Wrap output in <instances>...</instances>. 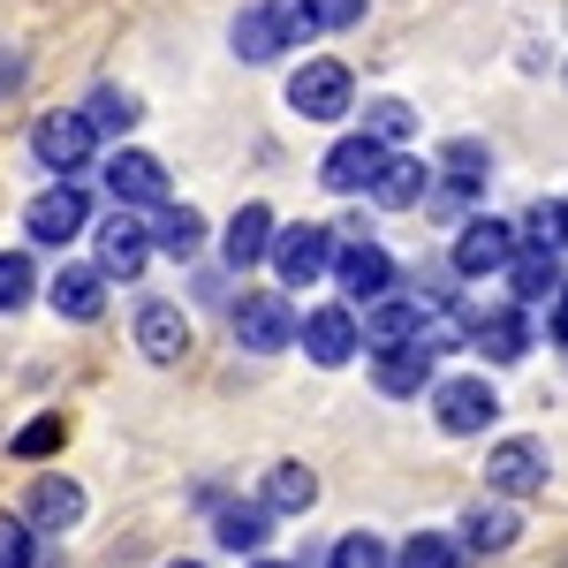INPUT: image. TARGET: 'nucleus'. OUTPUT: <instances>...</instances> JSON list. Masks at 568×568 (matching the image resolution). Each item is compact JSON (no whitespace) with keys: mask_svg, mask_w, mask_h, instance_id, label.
<instances>
[{"mask_svg":"<svg viewBox=\"0 0 568 568\" xmlns=\"http://www.w3.org/2000/svg\"><path fill=\"white\" fill-rule=\"evenodd\" d=\"M524 251H568V227H561V205H530L524 227H516Z\"/></svg>","mask_w":568,"mask_h":568,"instance_id":"f704fd0d","label":"nucleus"},{"mask_svg":"<svg viewBox=\"0 0 568 568\" xmlns=\"http://www.w3.org/2000/svg\"><path fill=\"white\" fill-rule=\"evenodd\" d=\"M417 130V114H409V106H402V99H372V106H364V136H379V144H402V136Z\"/></svg>","mask_w":568,"mask_h":568,"instance_id":"72a5a7b5","label":"nucleus"},{"mask_svg":"<svg viewBox=\"0 0 568 568\" xmlns=\"http://www.w3.org/2000/svg\"><path fill=\"white\" fill-rule=\"evenodd\" d=\"M243 568H288V561H243Z\"/></svg>","mask_w":568,"mask_h":568,"instance_id":"ea45409f","label":"nucleus"},{"mask_svg":"<svg viewBox=\"0 0 568 568\" xmlns=\"http://www.w3.org/2000/svg\"><path fill=\"white\" fill-rule=\"evenodd\" d=\"M561 227H568V197H561Z\"/></svg>","mask_w":568,"mask_h":568,"instance_id":"79ce46f5","label":"nucleus"},{"mask_svg":"<svg viewBox=\"0 0 568 568\" xmlns=\"http://www.w3.org/2000/svg\"><path fill=\"white\" fill-rule=\"evenodd\" d=\"M91 243H99V258H91V265H99L106 281H136V273L152 265V227H144L136 213H122V205L91 227Z\"/></svg>","mask_w":568,"mask_h":568,"instance_id":"9d476101","label":"nucleus"},{"mask_svg":"<svg viewBox=\"0 0 568 568\" xmlns=\"http://www.w3.org/2000/svg\"><path fill=\"white\" fill-rule=\"evenodd\" d=\"M334 227H318V220H296V227H273V251H265V265H273V281L281 288H311V281H326L334 273Z\"/></svg>","mask_w":568,"mask_h":568,"instance_id":"7ed1b4c3","label":"nucleus"},{"mask_svg":"<svg viewBox=\"0 0 568 568\" xmlns=\"http://www.w3.org/2000/svg\"><path fill=\"white\" fill-rule=\"evenodd\" d=\"M334 281H342V304H379L394 288V258L372 235H349V243L334 251Z\"/></svg>","mask_w":568,"mask_h":568,"instance_id":"f8f14e48","label":"nucleus"},{"mask_svg":"<svg viewBox=\"0 0 568 568\" xmlns=\"http://www.w3.org/2000/svg\"><path fill=\"white\" fill-rule=\"evenodd\" d=\"M546 447L538 439H500L493 455H485V485H493V500H530L538 485H546Z\"/></svg>","mask_w":568,"mask_h":568,"instance_id":"ddd939ff","label":"nucleus"},{"mask_svg":"<svg viewBox=\"0 0 568 568\" xmlns=\"http://www.w3.org/2000/svg\"><path fill=\"white\" fill-rule=\"evenodd\" d=\"M31 296H39V265L23 251H0V311H23Z\"/></svg>","mask_w":568,"mask_h":568,"instance_id":"473e14b6","label":"nucleus"},{"mask_svg":"<svg viewBox=\"0 0 568 568\" xmlns=\"http://www.w3.org/2000/svg\"><path fill=\"white\" fill-rule=\"evenodd\" d=\"M296 304H288V288H251L243 304H235V342L251 356H281L288 342H296Z\"/></svg>","mask_w":568,"mask_h":568,"instance_id":"39448f33","label":"nucleus"},{"mask_svg":"<svg viewBox=\"0 0 568 568\" xmlns=\"http://www.w3.org/2000/svg\"><path fill=\"white\" fill-rule=\"evenodd\" d=\"M136 349L152 356V364H182V349H190V318H182V304L144 296V304H136Z\"/></svg>","mask_w":568,"mask_h":568,"instance_id":"6ab92c4d","label":"nucleus"},{"mask_svg":"<svg viewBox=\"0 0 568 568\" xmlns=\"http://www.w3.org/2000/svg\"><path fill=\"white\" fill-rule=\"evenodd\" d=\"M470 349H478L485 364H524L530 356V311L524 304L470 311Z\"/></svg>","mask_w":568,"mask_h":568,"instance_id":"4468645a","label":"nucleus"},{"mask_svg":"<svg viewBox=\"0 0 568 568\" xmlns=\"http://www.w3.org/2000/svg\"><path fill=\"white\" fill-rule=\"evenodd\" d=\"M0 568H45V538L23 516H0Z\"/></svg>","mask_w":568,"mask_h":568,"instance_id":"2f4dec72","label":"nucleus"},{"mask_svg":"<svg viewBox=\"0 0 568 568\" xmlns=\"http://www.w3.org/2000/svg\"><path fill=\"white\" fill-rule=\"evenodd\" d=\"M99 182H106V197H114L122 213H160V205H168V168H160L152 152H136V144L106 152Z\"/></svg>","mask_w":568,"mask_h":568,"instance_id":"423d86ee","label":"nucleus"},{"mask_svg":"<svg viewBox=\"0 0 568 568\" xmlns=\"http://www.w3.org/2000/svg\"><path fill=\"white\" fill-rule=\"evenodd\" d=\"M425 190H433V168L425 160H409V152H387V168L372 175V205H387V213H409V205H425Z\"/></svg>","mask_w":568,"mask_h":568,"instance_id":"412c9836","label":"nucleus"},{"mask_svg":"<svg viewBox=\"0 0 568 568\" xmlns=\"http://www.w3.org/2000/svg\"><path fill=\"white\" fill-rule=\"evenodd\" d=\"M364 8H372V0H311V23H318V31H356Z\"/></svg>","mask_w":568,"mask_h":568,"instance_id":"e433bc0d","label":"nucleus"},{"mask_svg":"<svg viewBox=\"0 0 568 568\" xmlns=\"http://www.w3.org/2000/svg\"><path fill=\"white\" fill-rule=\"evenodd\" d=\"M152 251H168V258H197V251H205V213H197V205H175V197H168V205H160V213H152Z\"/></svg>","mask_w":568,"mask_h":568,"instance_id":"393cba45","label":"nucleus"},{"mask_svg":"<svg viewBox=\"0 0 568 568\" xmlns=\"http://www.w3.org/2000/svg\"><path fill=\"white\" fill-rule=\"evenodd\" d=\"M508 304H554V288H561V251H516L508 258Z\"/></svg>","mask_w":568,"mask_h":568,"instance_id":"4be33fe9","label":"nucleus"},{"mask_svg":"<svg viewBox=\"0 0 568 568\" xmlns=\"http://www.w3.org/2000/svg\"><path fill=\"white\" fill-rule=\"evenodd\" d=\"M433 417L447 439H478L485 425H500V394H493L485 372H455V379L433 387Z\"/></svg>","mask_w":568,"mask_h":568,"instance_id":"20e7f679","label":"nucleus"},{"mask_svg":"<svg viewBox=\"0 0 568 568\" xmlns=\"http://www.w3.org/2000/svg\"><path fill=\"white\" fill-rule=\"evenodd\" d=\"M45 304L61 311L69 326H91V318L106 311V273H99V265H53V281H45Z\"/></svg>","mask_w":568,"mask_h":568,"instance_id":"a211bd4d","label":"nucleus"},{"mask_svg":"<svg viewBox=\"0 0 568 568\" xmlns=\"http://www.w3.org/2000/svg\"><path fill=\"white\" fill-rule=\"evenodd\" d=\"M311 500H318V478H311L304 463H273L258 485V508L265 516H311Z\"/></svg>","mask_w":568,"mask_h":568,"instance_id":"a878e982","label":"nucleus"},{"mask_svg":"<svg viewBox=\"0 0 568 568\" xmlns=\"http://www.w3.org/2000/svg\"><path fill=\"white\" fill-rule=\"evenodd\" d=\"M23 84V61H16V53H8V61H0V99H8V91Z\"/></svg>","mask_w":568,"mask_h":568,"instance_id":"58836bf2","label":"nucleus"},{"mask_svg":"<svg viewBox=\"0 0 568 568\" xmlns=\"http://www.w3.org/2000/svg\"><path fill=\"white\" fill-rule=\"evenodd\" d=\"M356 326H364V342H372V349H402V342H417V334H425V304H417V296H402V288H387L379 304H364Z\"/></svg>","mask_w":568,"mask_h":568,"instance_id":"aec40b11","label":"nucleus"},{"mask_svg":"<svg viewBox=\"0 0 568 568\" xmlns=\"http://www.w3.org/2000/svg\"><path fill=\"white\" fill-rule=\"evenodd\" d=\"M84 227H91V197H84V182H53V190H39V197L23 205V235H31V243H45V251L77 243Z\"/></svg>","mask_w":568,"mask_h":568,"instance_id":"0eeeda50","label":"nucleus"},{"mask_svg":"<svg viewBox=\"0 0 568 568\" xmlns=\"http://www.w3.org/2000/svg\"><path fill=\"white\" fill-rule=\"evenodd\" d=\"M288 106H296L304 122H342V114L356 106L349 61H304V69L288 77Z\"/></svg>","mask_w":568,"mask_h":568,"instance_id":"6e6552de","label":"nucleus"},{"mask_svg":"<svg viewBox=\"0 0 568 568\" xmlns=\"http://www.w3.org/2000/svg\"><path fill=\"white\" fill-rule=\"evenodd\" d=\"M379 168H387V144L356 130V136H342V144L326 152V168H318V182H326L334 197H356V190H372V175H379Z\"/></svg>","mask_w":568,"mask_h":568,"instance_id":"2eb2a0df","label":"nucleus"},{"mask_svg":"<svg viewBox=\"0 0 568 568\" xmlns=\"http://www.w3.org/2000/svg\"><path fill=\"white\" fill-rule=\"evenodd\" d=\"M273 227H281V220H273V205H243V213L227 220V235H220V258L235 265V273H243V265H265Z\"/></svg>","mask_w":568,"mask_h":568,"instance_id":"5701e85b","label":"nucleus"},{"mask_svg":"<svg viewBox=\"0 0 568 568\" xmlns=\"http://www.w3.org/2000/svg\"><path fill=\"white\" fill-rule=\"evenodd\" d=\"M296 342H304L311 364H326V372H342L364 342V326H356V304H318L304 311V326H296Z\"/></svg>","mask_w":568,"mask_h":568,"instance_id":"9b49d317","label":"nucleus"},{"mask_svg":"<svg viewBox=\"0 0 568 568\" xmlns=\"http://www.w3.org/2000/svg\"><path fill=\"white\" fill-rule=\"evenodd\" d=\"M213 538L227 546V554H251V561H258V546L273 538V516H265L258 500H227V508L213 516Z\"/></svg>","mask_w":568,"mask_h":568,"instance_id":"bb28decb","label":"nucleus"},{"mask_svg":"<svg viewBox=\"0 0 568 568\" xmlns=\"http://www.w3.org/2000/svg\"><path fill=\"white\" fill-rule=\"evenodd\" d=\"M61 433H69V425H61V417H31V425H23V433L8 439V455H16V463H45V455H53V447H61Z\"/></svg>","mask_w":568,"mask_h":568,"instance_id":"c9c22d12","label":"nucleus"},{"mask_svg":"<svg viewBox=\"0 0 568 568\" xmlns=\"http://www.w3.org/2000/svg\"><path fill=\"white\" fill-rule=\"evenodd\" d=\"M546 334H554V342H568V281L554 288V304H546Z\"/></svg>","mask_w":568,"mask_h":568,"instance_id":"4c0bfd02","label":"nucleus"},{"mask_svg":"<svg viewBox=\"0 0 568 568\" xmlns=\"http://www.w3.org/2000/svg\"><path fill=\"white\" fill-rule=\"evenodd\" d=\"M31 152H39L45 175L77 182L91 168V152H99V130L84 122V106H53V114H39V122H31Z\"/></svg>","mask_w":568,"mask_h":568,"instance_id":"f03ea898","label":"nucleus"},{"mask_svg":"<svg viewBox=\"0 0 568 568\" xmlns=\"http://www.w3.org/2000/svg\"><path fill=\"white\" fill-rule=\"evenodd\" d=\"M326 568H394V546L372 538V530H349V538L326 546Z\"/></svg>","mask_w":568,"mask_h":568,"instance_id":"7c9ffc66","label":"nucleus"},{"mask_svg":"<svg viewBox=\"0 0 568 568\" xmlns=\"http://www.w3.org/2000/svg\"><path fill=\"white\" fill-rule=\"evenodd\" d=\"M318 23H311V0H251L235 16V53L243 61H281L288 45H304Z\"/></svg>","mask_w":568,"mask_h":568,"instance_id":"f257e3e1","label":"nucleus"},{"mask_svg":"<svg viewBox=\"0 0 568 568\" xmlns=\"http://www.w3.org/2000/svg\"><path fill=\"white\" fill-rule=\"evenodd\" d=\"M433 364L439 356L425 342H402V349H372V387L387 394V402H409V394L433 387Z\"/></svg>","mask_w":568,"mask_h":568,"instance_id":"f3484780","label":"nucleus"},{"mask_svg":"<svg viewBox=\"0 0 568 568\" xmlns=\"http://www.w3.org/2000/svg\"><path fill=\"white\" fill-rule=\"evenodd\" d=\"M524 243H516V227L508 220H493V213H478V220H463V235H455V281H493V273H508V258H516Z\"/></svg>","mask_w":568,"mask_h":568,"instance_id":"1a4fd4ad","label":"nucleus"},{"mask_svg":"<svg viewBox=\"0 0 568 568\" xmlns=\"http://www.w3.org/2000/svg\"><path fill=\"white\" fill-rule=\"evenodd\" d=\"M23 524L39 530V538H61V530L84 524V485L77 478H39L23 493Z\"/></svg>","mask_w":568,"mask_h":568,"instance_id":"dca6fc26","label":"nucleus"},{"mask_svg":"<svg viewBox=\"0 0 568 568\" xmlns=\"http://www.w3.org/2000/svg\"><path fill=\"white\" fill-rule=\"evenodd\" d=\"M524 538V516L508 508V500H478L470 516H463V554H508Z\"/></svg>","mask_w":568,"mask_h":568,"instance_id":"b1692460","label":"nucleus"},{"mask_svg":"<svg viewBox=\"0 0 568 568\" xmlns=\"http://www.w3.org/2000/svg\"><path fill=\"white\" fill-rule=\"evenodd\" d=\"M168 568H205V561H168Z\"/></svg>","mask_w":568,"mask_h":568,"instance_id":"a19ab883","label":"nucleus"},{"mask_svg":"<svg viewBox=\"0 0 568 568\" xmlns=\"http://www.w3.org/2000/svg\"><path fill=\"white\" fill-rule=\"evenodd\" d=\"M136 114H144V106H136V91H122V84H99V91L84 99V122H91L99 136H130Z\"/></svg>","mask_w":568,"mask_h":568,"instance_id":"c85d7f7f","label":"nucleus"},{"mask_svg":"<svg viewBox=\"0 0 568 568\" xmlns=\"http://www.w3.org/2000/svg\"><path fill=\"white\" fill-rule=\"evenodd\" d=\"M394 568H463V538H439V530H417L394 546Z\"/></svg>","mask_w":568,"mask_h":568,"instance_id":"c756f323","label":"nucleus"},{"mask_svg":"<svg viewBox=\"0 0 568 568\" xmlns=\"http://www.w3.org/2000/svg\"><path fill=\"white\" fill-rule=\"evenodd\" d=\"M485 175H493V152L470 144V136H455V144H447V160H439V182H447V190H463V197H485Z\"/></svg>","mask_w":568,"mask_h":568,"instance_id":"cd10ccee","label":"nucleus"}]
</instances>
